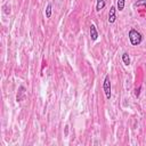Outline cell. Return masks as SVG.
Segmentation results:
<instances>
[{
    "instance_id": "cell-1",
    "label": "cell",
    "mask_w": 146,
    "mask_h": 146,
    "mask_svg": "<svg viewBox=\"0 0 146 146\" xmlns=\"http://www.w3.org/2000/svg\"><path fill=\"white\" fill-rule=\"evenodd\" d=\"M129 40H130V43L132 46H138L143 41V35L135 29H131L129 31Z\"/></svg>"
},
{
    "instance_id": "cell-2",
    "label": "cell",
    "mask_w": 146,
    "mask_h": 146,
    "mask_svg": "<svg viewBox=\"0 0 146 146\" xmlns=\"http://www.w3.org/2000/svg\"><path fill=\"white\" fill-rule=\"evenodd\" d=\"M103 89H104V92H105V96L107 99L111 98L112 94H111V81H110V76L106 75L105 79H104V83H103Z\"/></svg>"
},
{
    "instance_id": "cell-3",
    "label": "cell",
    "mask_w": 146,
    "mask_h": 146,
    "mask_svg": "<svg viewBox=\"0 0 146 146\" xmlns=\"http://www.w3.org/2000/svg\"><path fill=\"white\" fill-rule=\"evenodd\" d=\"M25 92H26V88L24 86H19L17 95H16V100L17 102H22L24 99V97H25Z\"/></svg>"
},
{
    "instance_id": "cell-4",
    "label": "cell",
    "mask_w": 146,
    "mask_h": 146,
    "mask_svg": "<svg viewBox=\"0 0 146 146\" xmlns=\"http://www.w3.org/2000/svg\"><path fill=\"white\" fill-rule=\"evenodd\" d=\"M115 13H116V8L114 6H112L111 9H110V13H108V18H107L108 23H114L115 22V19H116Z\"/></svg>"
},
{
    "instance_id": "cell-5",
    "label": "cell",
    "mask_w": 146,
    "mask_h": 146,
    "mask_svg": "<svg viewBox=\"0 0 146 146\" xmlns=\"http://www.w3.org/2000/svg\"><path fill=\"white\" fill-rule=\"evenodd\" d=\"M90 38H91L92 41H96L97 38H98V32H97V29L94 24L90 25Z\"/></svg>"
},
{
    "instance_id": "cell-6",
    "label": "cell",
    "mask_w": 146,
    "mask_h": 146,
    "mask_svg": "<svg viewBox=\"0 0 146 146\" xmlns=\"http://www.w3.org/2000/svg\"><path fill=\"white\" fill-rule=\"evenodd\" d=\"M105 0H97V3H96V10L97 11H100L104 7H105Z\"/></svg>"
},
{
    "instance_id": "cell-7",
    "label": "cell",
    "mask_w": 146,
    "mask_h": 146,
    "mask_svg": "<svg viewBox=\"0 0 146 146\" xmlns=\"http://www.w3.org/2000/svg\"><path fill=\"white\" fill-rule=\"evenodd\" d=\"M122 62L125 65H130V56H129L128 52H123L122 54Z\"/></svg>"
},
{
    "instance_id": "cell-8",
    "label": "cell",
    "mask_w": 146,
    "mask_h": 146,
    "mask_svg": "<svg viewBox=\"0 0 146 146\" xmlns=\"http://www.w3.org/2000/svg\"><path fill=\"white\" fill-rule=\"evenodd\" d=\"M124 3H125V0H117V2H116V8H117L119 11H122V10H123Z\"/></svg>"
},
{
    "instance_id": "cell-9",
    "label": "cell",
    "mask_w": 146,
    "mask_h": 146,
    "mask_svg": "<svg viewBox=\"0 0 146 146\" xmlns=\"http://www.w3.org/2000/svg\"><path fill=\"white\" fill-rule=\"evenodd\" d=\"M44 14H46V17H47V18H50V16H51V3H48Z\"/></svg>"
},
{
    "instance_id": "cell-10",
    "label": "cell",
    "mask_w": 146,
    "mask_h": 146,
    "mask_svg": "<svg viewBox=\"0 0 146 146\" xmlns=\"http://www.w3.org/2000/svg\"><path fill=\"white\" fill-rule=\"evenodd\" d=\"M141 5L146 7V0H139V1L135 2V3H133V7H139V6H141Z\"/></svg>"
},
{
    "instance_id": "cell-11",
    "label": "cell",
    "mask_w": 146,
    "mask_h": 146,
    "mask_svg": "<svg viewBox=\"0 0 146 146\" xmlns=\"http://www.w3.org/2000/svg\"><path fill=\"white\" fill-rule=\"evenodd\" d=\"M140 90H141V86H139V87H138V88L135 90V96H136V97H138V96H139V94H140Z\"/></svg>"
}]
</instances>
